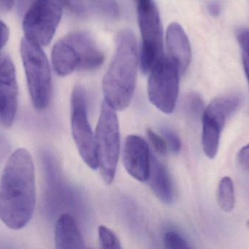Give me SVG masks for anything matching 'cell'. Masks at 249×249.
Returning a JSON list of instances; mask_svg holds the SVG:
<instances>
[{"instance_id": "cell-3", "label": "cell", "mask_w": 249, "mask_h": 249, "mask_svg": "<svg viewBox=\"0 0 249 249\" xmlns=\"http://www.w3.org/2000/svg\"><path fill=\"white\" fill-rule=\"evenodd\" d=\"M40 45L26 38L20 42V55L34 108H48L52 94V79L48 58Z\"/></svg>"}, {"instance_id": "cell-4", "label": "cell", "mask_w": 249, "mask_h": 249, "mask_svg": "<svg viewBox=\"0 0 249 249\" xmlns=\"http://www.w3.org/2000/svg\"><path fill=\"white\" fill-rule=\"evenodd\" d=\"M98 168L104 181L109 185L116 175L121 135L117 111L104 101L95 133Z\"/></svg>"}, {"instance_id": "cell-1", "label": "cell", "mask_w": 249, "mask_h": 249, "mask_svg": "<svg viewBox=\"0 0 249 249\" xmlns=\"http://www.w3.org/2000/svg\"><path fill=\"white\" fill-rule=\"evenodd\" d=\"M36 205L35 170L26 149L15 151L7 159L0 182V219L18 230L32 219Z\"/></svg>"}, {"instance_id": "cell-19", "label": "cell", "mask_w": 249, "mask_h": 249, "mask_svg": "<svg viewBox=\"0 0 249 249\" xmlns=\"http://www.w3.org/2000/svg\"><path fill=\"white\" fill-rule=\"evenodd\" d=\"M99 232V243L101 248L104 249H121V243L115 232L107 227H99L98 229Z\"/></svg>"}, {"instance_id": "cell-34", "label": "cell", "mask_w": 249, "mask_h": 249, "mask_svg": "<svg viewBox=\"0 0 249 249\" xmlns=\"http://www.w3.org/2000/svg\"><path fill=\"white\" fill-rule=\"evenodd\" d=\"M247 228H248V229L249 230V219L248 220V222H247Z\"/></svg>"}, {"instance_id": "cell-6", "label": "cell", "mask_w": 249, "mask_h": 249, "mask_svg": "<svg viewBox=\"0 0 249 249\" xmlns=\"http://www.w3.org/2000/svg\"><path fill=\"white\" fill-rule=\"evenodd\" d=\"M138 20L142 35L140 68L144 74L163 57V41L160 18L153 0L137 4Z\"/></svg>"}, {"instance_id": "cell-24", "label": "cell", "mask_w": 249, "mask_h": 249, "mask_svg": "<svg viewBox=\"0 0 249 249\" xmlns=\"http://www.w3.org/2000/svg\"><path fill=\"white\" fill-rule=\"evenodd\" d=\"M162 135L166 141L168 151L173 153H178L181 151V141L179 136L168 128L162 130Z\"/></svg>"}, {"instance_id": "cell-7", "label": "cell", "mask_w": 249, "mask_h": 249, "mask_svg": "<svg viewBox=\"0 0 249 249\" xmlns=\"http://www.w3.org/2000/svg\"><path fill=\"white\" fill-rule=\"evenodd\" d=\"M61 16L62 9L56 0H35L23 19L24 38L46 46L55 35Z\"/></svg>"}, {"instance_id": "cell-18", "label": "cell", "mask_w": 249, "mask_h": 249, "mask_svg": "<svg viewBox=\"0 0 249 249\" xmlns=\"http://www.w3.org/2000/svg\"><path fill=\"white\" fill-rule=\"evenodd\" d=\"M217 203L220 209L229 213L235 207V196L233 181L228 176L221 179L218 186Z\"/></svg>"}, {"instance_id": "cell-8", "label": "cell", "mask_w": 249, "mask_h": 249, "mask_svg": "<svg viewBox=\"0 0 249 249\" xmlns=\"http://www.w3.org/2000/svg\"><path fill=\"white\" fill-rule=\"evenodd\" d=\"M71 128L73 139L83 162L91 169H97L95 134L88 118L86 92L80 85L74 86L71 93Z\"/></svg>"}, {"instance_id": "cell-31", "label": "cell", "mask_w": 249, "mask_h": 249, "mask_svg": "<svg viewBox=\"0 0 249 249\" xmlns=\"http://www.w3.org/2000/svg\"><path fill=\"white\" fill-rule=\"evenodd\" d=\"M243 64H244V70L247 76V81H248L249 88V59L246 57H242Z\"/></svg>"}, {"instance_id": "cell-15", "label": "cell", "mask_w": 249, "mask_h": 249, "mask_svg": "<svg viewBox=\"0 0 249 249\" xmlns=\"http://www.w3.org/2000/svg\"><path fill=\"white\" fill-rule=\"evenodd\" d=\"M51 58L53 67L59 76H67L74 70H78L80 63L78 54L74 45L66 36L54 45Z\"/></svg>"}, {"instance_id": "cell-30", "label": "cell", "mask_w": 249, "mask_h": 249, "mask_svg": "<svg viewBox=\"0 0 249 249\" xmlns=\"http://www.w3.org/2000/svg\"><path fill=\"white\" fill-rule=\"evenodd\" d=\"M15 0H0V9L3 11L8 12L14 4Z\"/></svg>"}, {"instance_id": "cell-33", "label": "cell", "mask_w": 249, "mask_h": 249, "mask_svg": "<svg viewBox=\"0 0 249 249\" xmlns=\"http://www.w3.org/2000/svg\"><path fill=\"white\" fill-rule=\"evenodd\" d=\"M135 1H136V4H139L146 2V1H149V0H135Z\"/></svg>"}, {"instance_id": "cell-20", "label": "cell", "mask_w": 249, "mask_h": 249, "mask_svg": "<svg viewBox=\"0 0 249 249\" xmlns=\"http://www.w3.org/2000/svg\"><path fill=\"white\" fill-rule=\"evenodd\" d=\"M100 13L109 18H118L119 6L116 0H89Z\"/></svg>"}, {"instance_id": "cell-9", "label": "cell", "mask_w": 249, "mask_h": 249, "mask_svg": "<svg viewBox=\"0 0 249 249\" xmlns=\"http://www.w3.org/2000/svg\"><path fill=\"white\" fill-rule=\"evenodd\" d=\"M18 89L16 69L7 54L0 56V126L10 128L18 109Z\"/></svg>"}, {"instance_id": "cell-32", "label": "cell", "mask_w": 249, "mask_h": 249, "mask_svg": "<svg viewBox=\"0 0 249 249\" xmlns=\"http://www.w3.org/2000/svg\"><path fill=\"white\" fill-rule=\"evenodd\" d=\"M6 149V141L4 137L0 134V152H4Z\"/></svg>"}, {"instance_id": "cell-27", "label": "cell", "mask_w": 249, "mask_h": 249, "mask_svg": "<svg viewBox=\"0 0 249 249\" xmlns=\"http://www.w3.org/2000/svg\"><path fill=\"white\" fill-rule=\"evenodd\" d=\"M237 159L241 169L249 172V143L241 149L238 152Z\"/></svg>"}, {"instance_id": "cell-12", "label": "cell", "mask_w": 249, "mask_h": 249, "mask_svg": "<svg viewBox=\"0 0 249 249\" xmlns=\"http://www.w3.org/2000/svg\"><path fill=\"white\" fill-rule=\"evenodd\" d=\"M166 45L168 58L177 64L181 74H184L190 66L192 51L187 34L181 25L172 23L168 26L166 32Z\"/></svg>"}, {"instance_id": "cell-22", "label": "cell", "mask_w": 249, "mask_h": 249, "mask_svg": "<svg viewBox=\"0 0 249 249\" xmlns=\"http://www.w3.org/2000/svg\"><path fill=\"white\" fill-rule=\"evenodd\" d=\"M186 105L189 112L191 113L196 117H198L200 115L202 117L206 108L201 96L196 93H192L188 95L186 99Z\"/></svg>"}, {"instance_id": "cell-25", "label": "cell", "mask_w": 249, "mask_h": 249, "mask_svg": "<svg viewBox=\"0 0 249 249\" xmlns=\"http://www.w3.org/2000/svg\"><path fill=\"white\" fill-rule=\"evenodd\" d=\"M236 38L242 50V57L249 59V29L241 28L237 31Z\"/></svg>"}, {"instance_id": "cell-28", "label": "cell", "mask_w": 249, "mask_h": 249, "mask_svg": "<svg viewBox=\"0 0 249 249\" xmlns=\"http://www.w3.org/2000/svg\"><path fill=\"white\" fill-rule=\"evenodd\" d=\"M10 36V31L5 23L0 20V50L7 43Z\"/></svg>"}, {"instance_id": "cell-23", "label": "cell", "mask_w": 249, "mask_h": 249, "mask_svg": "<svg viewBox=\"0 0 249 249\" xmlns=\"http://www.w3.org/2000/svg\"><path fill=\"white\" fill-rule=\"evenodd\" d=\"M146 135L149 139V143L152 145L153 149H155L157 153L160 155H165L168 153V146H167L166 141L162 136L157 134L153 130L150 128L146 130Z\"/></svg>"}, {"instance_id": "cell-11", "label": "cell", "mask_w": 249, "mask_h": 249, "mask_svg": "<svg viewBox=\"0 0 249 249\" xmlns=\"http://www.w3.org/2000/svg\"><path fill=\"white\" fill-rule=\"evenodd\" d=\"M78 54V70H93L105 61V54L97 46L93 38L84 31H74L66 35Z\"/></svg>"}, {"instance_id": "cell-29", "label": "cell", "mask_w": 249, "mask_h": 249, "mask_svg": "<svg viewBox=\"0 0 249 249\" xmlns=\"http://www.w3.org/2000/svg\"><path fill=\"white\" fill-rule=\"evenodd\" d=\"M208 12L213 17H217L221 13V6L218 1H212L208 4Z\"/></svg>"}, {"instance_id": "cell-26", "label": "cell", "mask_w": 249, "mask_h": 249, "mask_svg": "<svg viewBox=\"0 0 249 249\" xmlns=\"http://www.w3.org/2000/svg\"><path fill=\"white\" fill-rule=\"evenodd\" d=\"M59 4L77 15L84 14L86 12L83 0H57Z\"/></svg>"}, {"instance_id": "cell-13", "label": "cell", "mask_w": 249, "mask_h": 249, "mask_svg": "<svg viewBox=\"0 0 249 249\" xmlns=\"http://www.w3.org/2000/svg\"><path fill=\"white\" fill-rule=\"evenodd\" d=\"M55 248L58 249H86L83 234L71 215H61L55 228Z\"/></svg>"}, {"instance_id": "cell-10", "label": "cell", "mask_w": 249, "mask_h": 249, "mask_svg": "<svg viewBox=\"0 0 249 249\" xmlns=\"http://www.w3.org/2000/svg\"><path fill=\"white\" fill-rule=\"evenodd\" d=\"M151 155L149 146L143 138L135 134L126 137L124 163L126 171L132 178L141 182L148 181Z\"/></svg>"}, {"instance_id": "cell-21", "label": "cell", "mask_w": 249, "mask_h": 249, "mask_svg": "<svg viewBox=\"0 0 249 249\" xmlns=\"http://www.w3.org/2000/svg\"><path fill=\"white\" fill-rule=\"evenodd\" d=\"M164 245L169 249H190L188 243L179 234L174 231L167 232L164 235Z\"/></svg>"}, {"instance_id": "cell-17", "label": "cell", "mask_w": 249, "mask_h": 249, "mask_svg": "<svg viewBox=\"0 0 249 249\" xmlns=\"http://www.w3.org/2000/svg\"><path fill=\"white\" fill-rule=\"evenodd\" d=\"M242 103V96L239 94H231L215 98L205 108L204 112L222 122L236 112Z\"/></svg>"}, {"instance_id": "cell-16", "label": "cell", "mask_w": 249, "mask_h": 249, "mask_svg": "<svg viewBox=\"0 0 249 249\" xmlns=\"http://www.w3.org/2000/svg\"><path fill=\"white\" fill-rule=\"evenodd\" d=\"M202 147L205 155L209 159L216 157L219 152L221 134L225 124L217 118L203 112L202 115Z\"/></svg>"}, {"instance_id": "cell-5", "label": "cell", "mask_w": 249, "mask_h": 249, "mask_svg": "<svg viewBox=\"0 0 249 249\" xmlns=\"http://www.w3.org/2000/svg\"><path fill=\"white\" fill-rule=\"evenodd\" d=\"M179 69L168 57H162L149 73L148 96L161 112H174L179 92Z\"/></svg>"}, {"instance_id": "cell-14", "label": "cell", "mask_w": 249, "mask_h": 249, "mask_svg": "<svg viewBox=\"0 0 249 249\" xmlns=\"http://www.w3.org/2000/svg\"><path fill=\"white\" fill-rule=\"evenodd\" d=\"M149 186L154 194L162 203L169 204L174 200V190L171 175L165 165L153 155H151Z\"/></svg>"}, {"instance_id": "cell-2", "label": "cell", "mask_w": 249, "mask_h": 249, "mask_svg": "<svg viewBox=\"0 0 249 249\" xmlns=\"http://www.w3.org/2000/svg\"><path fill=\"white\" fill-rule=\"evenodd\" d=\"M139 64L134 33L124 29L117 36L116 51L102 82L105 102L115 111L125 110L136 89Z\"/></svg>"}]
</instances>
